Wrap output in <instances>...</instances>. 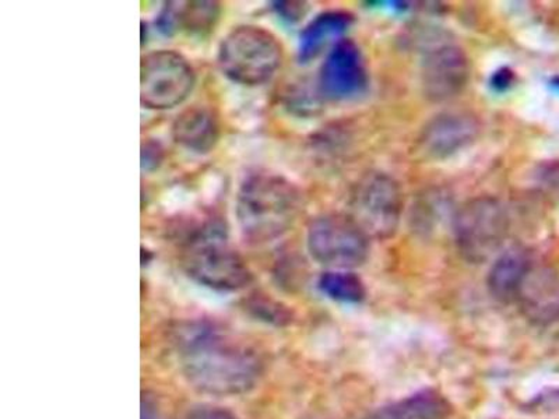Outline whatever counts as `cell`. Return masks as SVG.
<instances>
[{"label":"cell","mask_w":559,"mask_h":419,"mask_svg":"<svg viewBox=\"0 0 559 419\" xmlns=\"http://www.w3.org/2000/svg\"><path fill=\"white\" fill-rule=\"evenodd\" d=\"M515 83L516 74L511 68L498 69L489 79V87H491L493 93L499 94L509 92V89L515 86Z\"/></svg>","instance_id":"20"},{"label":"cell","mask_w":559,"mask_h":419,"mask_svg":"<svg viewBox=\"0 0 559 419\" xmlns=\"http://www.w3.org/2000/svg\"><path fill=\"white\" fill-rule=\"evenodd\" d=\"M367 234L348 214H326L308 227L307 244L313 261L331 271H353L369 256Z\"/></svg>","instance_id":"7"},{"label":"cell","mask_w":559,"mask_h":419,"mask_svg":"<svg viewBox=\"0 0 559 419\" xmlns=\"http://www.w3.org/2000/svg\"><path fill=\"white\" fill-rule=\"evenodd\" d=\"M277 12L282 14L284 19L298 20L304 14V3L299 2H276L273 3Z\"/></svg>","instance_id":"21"},{"label":"cell","mask_w":559,"mask_h":419,"mask_svg":"<svg viewBox=\"0 0 559 419\" xmlns=\"http://www.w3.org/2000/svg\"><path fill=\"white\" fill-rule=\"evenodd\" d=\"M471 72V61L462 48L442 45L431 49L423 62L424 94L429 101H449L466 88Z\"/></svg>","instance_id":"9"},{"label":"cell","mask_w":559,"mask_h":419,"mask_svg":"<svg viewBox=\"0 0 559 419\" xmlns=\"http://www.w3.org/2000/svg\"><path fill=\"white\" fill-rule=\"evenodd\" d=\"M547 173H550L551 187L556 188V191L559 192V167L551 168Z\"/></svg>","instance_id":"24"},{"label":"cell","mask_w":559,"mask_h":419,"mask_svg":"<svg viewBox=\"0 0 559 419\" xmlns=\"http://www.w3.org/2000/svg\"><path fill=\"white\" fill-rule=\"evenodd\" d=\"M480 131V121L473 113L443 112L424 128L419 147L428 157L448 158L476 142Z\"/></svg>","instance_id":"11"},{"label":"cell","mask_w":559,"mask_h":419,"mask_svg":"<svg viewBox=\"0 0 559 419\" xmlns=\"http://www.w3.org/2000/svg\"><path fill=\"white\" fill-rule=\"evenodd\" d=\"M354 22L352 14L346 12H326L319 14L308 24L299 37V58L308 62L317 58L328 45L342 41L344 33Z\"/></svg>","instance_id":"15"},{"label":"cell","mask_w":559,"mask_h":419,"mask_svg":"<svg viewBox=\"0 0 559 419\" xmlns=\"http://www.w3.org/2000/svg\"><path fill=\"white\" fill-rule=\"evenodd\" d=\"M168 3L166 13L162 16L163 29L179 32L183 29L189 34H203L210 32L219 17V3L217 2H181Z\"/></svg>","instance_id":"16"},{"label":"cell","mask_w":559,"mask_h":419,"mask_svg":"<svg viewBox=\"0 0 559 419\" xmlns=\"http://www.w3.org/2000/svg\"><path fill=\"white\" fill-rule=\"evenodd\" d=\"M533 259L522 248H512L501 254L488 274V289L498 302L515 303L519 286Z\"/></svg>","instance_id":"14"},{"label":"cell","mask_w":559,"mask_h":419,"mask_svg":"<svg viewBox=\"0 0 559 419\" xmlns=\"http://www.w3.org/2000/svg\"><path fill=\"white\" fill-rule=\"evenodd\" d=\"M515 303L534 323L559 321V274L533 261L519 286Z\"/></svg>","instance_id":"12"},{"label":"cell","mask_w":559,"mask_h":419,"mask_svg":"<svg viewBox=\"0 0 559 419\" xmlns=\"http://www.w3.org/2000/svg\"><path fill=\"white\" fill-rule=\"evenodd\" d=\"M171 134L174 142L188 152L207 154L219 139L217 115L212 108L192 105L174 119Z\"/></svg>","instance_id":"13"},{"label":"cell","mask_w":559,"mask_h":419,"mask_svg":"<svg viewBox=\"0 0 559 419\" xmlns=\"http://www.w3.org/2000/svg\"><path fill=\"white\" fill-rule=\"evenodd\" d=\"M403 208L401 184L388 173L371 172L354 184L347 214L369 239L386 241L397 232Z\"/></svg>","instance_id":"6"},{"label":"cell","mask_w":559,"mask_h":419,"mask_svg":"<svg viewBox=\"0 0 559 419\" xmlns=\"http://www.w3.org/2000/svg\"><path fill=\"white\" fill-rule=\"evenodd\" d=\"M183 419H239L228 408L214 404H199L185 414Z\"/></svg>","instance_id":"19"},{"label":"cell","mask_w":559,"mask_h":419,"mask_svg":"<svg viewBox=\"0 0 559 419\" xmlns=\"http://www.w3.org/2000/svg\"><path fill=\"white\" fill-rule=\"evenodd\" d=\"M367 419H406L402 416V412L399 411L396 406L391 408H383V410L372 414L371 417Z\"/></svg>","instance_id":"22"},{"label":"cell","mask_w":559,"mask_h":419,"mask_svg":"<svg viewBox=\"0 0 559 419\" xmlns=\"http://www.w3.org/2000/svg\"><path fill=\"white\" fill-rule=\"evenodd\" d=\"M179 357L189 386L206 396H241L257 386L263 373L262 359L251 347L204 326L191 328Z\"/></svg>","instance_id":"1"},{"label":"cell","mask_w":559,"mask_h":419,"mask_svg":"<svg viewBox=\"0 0 559 419\" xmlns=\"http://www.w3.org/2000/svg\"><path fill=\"white\" fill-rule=\"evenodd\" d=\"M319 288L333 301L358 303L366 298L362 279L349 271H329L319 279Z\"/></svg>","instance_id":"17"},{"label":"cell","mask_w":559,"mask_h":419,"mask_svg":"<svg viewBox=\"0 0 559 419\" xmlns=\"http://www.w3.org/2000/svg\"><path fill=\"white\" fill-rule=\"evenodd\" d=\"M142 419H157L156 404L147 396L142 398Z\"/></svg>","instance_id":"23"},{"label":"cell","mask_w":559,"mask_h":419,"mask_svg":"<svg viewBox=\"0 0 559 419\" xmlns=\"http://www.w3.org/2000/svg\"><path fill=\"white\" fill-rule=\"evenodd\" d=\"M197 83L192 64L182 53L159 49L144 55L140 63V101L153 111H166L191 96Z\"/></svg>","instance_id":"8"},{"label":"cell","mask_w":559,"mask_h":419,"mask_svg":"<svg viewBox=\"0 0 559 419\" xmlns=\"http://www.w3.org/2000/svg\"><path fill=\"white\" fill-rule=\"evenodd\" d=\"M218 67L224 76L241 86H261L283 63V47L276 35L258 26H239L223 39Z\"/></svg>","instance_id":"4"},{"label":"cell","mask_w":559,"mask_h":419,"mask_svg":"<svg viewBox=\"0 0 559 419\" xmlns=\"http://www.w3.org/2000/svg\"><path fill=\"white\" fill-rule=\"evenodd\" d=\"M301 193L282 175L248 173L239 184L236 216L245 241L266 243L283 237L301 213Z\"/></svg>","instance_id":"2"},{"label":"cell","mask_w":559,"mask_h":419,"mask_svg":"<svg viewBox=\"0 0 559 419\" xmlns=\"http://www.w3.org/2000/svg\"><path fill=\"white\" fill-rule=\"evenodd\" d=\"M396 407L406 419H448L451 416V404L433 391L414 394Z\"/></svg>","instance_id":"18"},{"label":"cell","mask_w":559,"mask_h":419,"mask_svg":"<svg viewBox=\"0 0 559 419\" xmlns=\"http://www.w3.org/2000/svg\"><path fill=\"white\" fill-rule=\"evenodd\" d=\"M181 266L189 277L216 291H239L253 276L241 254L229 247L218 224H204L182 244Z\"/></svg>","instance_id":"3"},{"label":"cell","mask_w":559,"mask_h":419,"mask_svg":"<svg viewBox=\"0 0 559 419\" xmlns=\"http://www.w3.org/2000/svg\"><path fill=\"white\" fill-rule=\"evenodd\" d=\"M368 86V70L361 49L352 39L333 45L321 69V88L331 99L358 96Z\"/></svg>","instance_id":"10"},{"label":"cell","mask_w":559,"mask_h":419,"mask_svg":"<svg viewBox=\"0 0 559 419\" xmlns=\"http://www.w3.org/2000/svg\"><path fill=\"white\" fill-rule=\"evenodd\" d=\"M550 86L559 96V76L551 79Z\"/></svg>","instance_id":"25"},{"label":"cell","mask_w":559,"mask_h":419,"mask_svg":"<svg viewBox=\"0 0 559 419\" xmlns=\"http://www.w3.org/2000/svg\"><path fill=\"white\" fill-rule=\"evenodd\" d=\"M454 242L464 261L480 264L501 251L509 234L506 206L497 199H472L453 217Z\"/></svg>","instance_id":"5"}]
</instances>
